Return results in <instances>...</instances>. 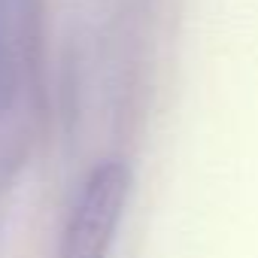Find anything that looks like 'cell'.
I'll use <instances>...</instances> for the list:
<instances>
[{
	"instance_id": "6da1fadb",
	"label": "cell",
	"mask_w": 258,
	"mask_h": 258,
	"mask_svg": "<svg viewBox=\"0 0 258 258\" xmlns=\"http://www.w3.org/2000/svg\"><path fill=\"white\" fill-rule=\"evenodd\" d=\"M127 170L118 161L97 164L82 188L79 198L70 207V216L61 231L58 243V258H106L118 222L124 216V201H127Z\"/></svg>"
}]
</instances>
